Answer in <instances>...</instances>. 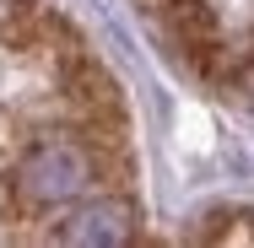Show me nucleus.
Returning <instances> with one entry per match:
<instances>
[{
	"mask_svg": "<svg viewBox=\"0 0 254 248\" xmlns=\"http://www.w3.org/2000/svg\"><path fill=\"white\" fill-rule=\"evenodd\" d=\"M98 173H103V156L92 151L87 135H54V141H38L22 151L5 189L16 199V210L38 216V210H60V205H76L81 195H92Z\"/></svg>",
	"mask_w": 254,
	"mask_h": 248,
	"instance_id": "obj_1",
	"label": "nucleus"
},
{
	"mask_svg": "<svg viewBox=\"0 0 254 248\" xmlns=\"http://www.w3.org/2000/svg\"><path fill=\"white\" fill-rule=\"evenodd\" d=\"M49 243H87V248H119L135 238V210H130V199L119 195H98V199H76L60 221H54L49 232H44Z\"/></svg>",
	"mask_w": 254,
	"mask_h": 248,
	"instance_id": "obj_2",
	"label": "nucleus"
}]
</instances>
